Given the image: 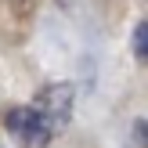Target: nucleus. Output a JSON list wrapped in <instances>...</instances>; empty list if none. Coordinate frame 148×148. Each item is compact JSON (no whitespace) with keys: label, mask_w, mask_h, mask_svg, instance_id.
<instances>
[{"label":"nucleus","mask_w":148,"mask_h":148,"mask_svg":"<svg viewBox=\"0 0 148 148\" xmlns=\"http://www.w3.org/2000/svg\"><path fill=\"white\" fill-rule=\"evenodd\" d=\"M33 108L40 112V119L47 123L51 137L62 134V130L69 127V119H72V87L69 83H47L40 94H36Z\"/></svg>","instance_id":"f257e3e1"},{"label":"nucleus","mask_w":148,"mask_h":148,"mask_svg":"<svg viewBox=\"0 0 148 148\" xmlns=\"http://www.w3.org/2000/svg\"><path fill=\"white\" fill-rule=\"evenodd\" d=\"M14 4V11H29V0H11Z\"/></svg>","instance_id":"20e7f679"},{"label":"nucleus","mask_w":148,"mask_h":148,"mask_svg":"<svg viewBox=\"0 0 148 148\" xmlns=\"http://www.w3.org/2000/svg\"><path fill=\"white\" fill-rule=\"evenodd\" d=\"M4 127L11 130V137H14V141H18L22 148H47V141H51V130H47V123L40 119V112H36L33 105L7 108V116H4Z\"/></svg>","instance_id":"f03ea898"},{"label":"nucleus","mask_w":148,"mask_h":148,"mask_svg":"<svg viewBox=\"0 0 148 148\" xmlns=\"http://www.w3.org/2000/svg\"><path fill=\"white\" fill-rule=\"evenodd\" d=\"M134 58H137V62L148 58V25H145V22L134 29Z\"/></svg>","instance_id":"7ed1b4c3"}]
</instances>
